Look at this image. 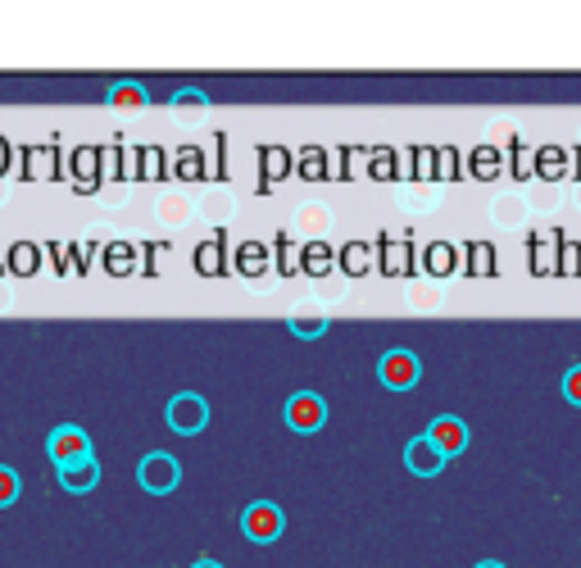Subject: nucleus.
<instances>
[{
    "mask_svg": "<svg viewBox=\"0 0 581 568\" xmlns=\"http://www.w3.org/2000/svg\"><path fill=\"white\" fill-rule=\"evenodd\" d=\"M177 483H182V464H177L169 450H151V455L136 464V487H141V491L169 496Z\"/></svg>",
    "mask_w": 581,
    "mask_h": 568,
    "instance_id": "1",
    "label": "nucleus"
},
{
    "mask_svg": "<svg viewBox=\"0 0 581 568\" xmlns=\"http://www.w3.org/2000/svg\"><path fill=\"white\" fill-rule=\"evenodd\" d=\"M377 377L386 392H414L418 377H422V359L414 351H386L377 359Z\"/></svg>",
    "mask_w": 581,
    "mask_h": 568,
    "instance_id": "2",
    "label": "nucleus"
},
{
    "mask_svg": "<svg viewBox=\"0 0 581 568\" xmlns=\"http://www.w3.org/2000/svg\"><path fill=\"white\" fill-rule=\"evenodd\" d=\"M282 528H286V518H282V509L273 500H255V505L241 509V532H246L251 541H259V546L277 541Z\"/></svg>",
    "mask_w": 581,
    "mask_h": 568,
    "instance_id": "3",
    "label": "nucleus"
},
{
    "mask_svg": "<svg viewBox=\"0 0 581 568\" xmlns=\"http://www.w3.org/2000/svg\"><path fill=\"white\" fill-rule=\"evenodd\" d=\"M205 423H210V405H205V396L182 392V396L169 400V428H173L177 437H196V433H205Z\"/></svg>",
    "mask_w": 581,
    "mask_h": 568,
    "instance_id": "4",
    "label": "nucleus"
},
{
    "mask_svg": "<svg viewBox=\"0 0 581 568\" xmlns=\"http://www.w3.org/2000/svg\"><path fill=\"white\" fill-rule=\"evenodd\" d=\"M323 423H327V400L318 396V392H296V396H290L286 400V428L290 433H318L323 428Z\"/></svg>",
    "mask_w": 581,
    "mask_h": 568,
    "instance_id": "5",
    "label": "nucleus"
},
{
    "mask_svg": "<svg viewBox=\"0 0 581 568\" xmlns=\"http://www.w3.org/2000/svg\"><path fill=\"white\" fill-rule=\"evenodd\" d=\"M69 178H73L78 192H86V196L101 192V182H105L101 146H73V155H69Z\"/></svg>",
    "mask_w": 581,
    "mask_h": 568,
    "instance_id": "6",
    "label": "nucleus"
},
{
    "mask_svg": "<svg viewBox=\"0 0 581 568\" xmlns=\"http://www.w3.org/2000/svg\"><path fill=\"white\" fill-rule=\"evenodd\" d=\"M45 450H51L55 468H69V464H78V459H91V437H86L82 428H73V423H64V428L51 433Z\"/></svg>",
    "mask_w": 581,
    "mask_h": 568,
    "instance_id": "7",
    "label": "nucleus"
},
{
    "mask_svg": "<svg viewBox=\"0 0 581 568\" xmlns=\"http://www.w3.org/2000/svg\"><path fill=\"white\" fill-rule=\"evenodd\" d=\"M427 437H431V446L441 450L446 459H455V455H463V450H468V423H463V418H455V414H441V418H431Z\"/></svg>",
    "mask_w": 581,
    "mask_h": 568,
    "instance_id": "8",
    "label": "nucleus"
},
{
    "mask_svg": "<svg viewBox=\"0 0 581 568\" xmlns=\"http://www.w3.org/2000/svg\"><path fill=\"white\" fill-rule=\"evenodd\" d=\"M296 173V155H290L286 146H259V192H273V186L282 182V178H290Z\"/></svg>",
    "mask_w": 581,
    "mask_h": 568,
    "instance_id": "9",
    "label": "nucleus"
},
{
    "mask_svg": "<svg viewBox=\"0 0 581 568\" xmlns=\"http://www.w3.org/2000/svg\"><path fill=\"white\" fill-rule=\"evenodd\" d=\"M232 273L251 277V282L273 273V242H241L236 255H232Z\"/></svg>",
    "mask_w": 581,
    "mask_h": 568,
    "instance_id": "10",
    "label": "nucleus"
},
{
    "mask_svg": "<svg viewBox=\"0 0 581 568\" xmlns=\"http://www.w3.org/2000/svg\"><path fill=\"white\" fill-rule=\"evenodd\" d=\"M377 273H386V277L414 273V246L396 242V236H377Z\"/></svg>",
    "mask_w": 581,
    "mask_h": 568,
    "instance_id": "11",
    "label": "nucleus"
},
{
    "mask_svg": "<svg viewBox=\"0 0 581 568\" xmlns=\"http://www.w3.org/2000/svg\"><path fill=\"white\" fill-rule=\"evenodd\" d=\"M191 264H196L201 277H227L232 264H227V236H210V242H201L196 251H191Z\"/></svg>",
    "mask_w": 581,
    "mask_h": 568,
    "instance_id": "12",
    "label": "nucleus"
},
{
    "mask_svg": "<svg viewBox=\"0 0 581 568\" xmlns=\"http://www.w3.org/2000/svg\"><path fill=\"white\" fill-rule=\"evenodd\" d=\"M405 464H409V473H418V478H436V473H441L450 459L441 455L431 446V437L422 433V437H414L409 446H405Z\"/></svg>",
    "mask_w": 581,
    "mask_h": 568,
    "instance_id": "13",
    "label": "nucleus"
},
{
    "mask_svg": "<svg viewBox=\"0 0 581 568\" xmlns=\"http://www.w3.org/2000/svg\"><path fill=\"white\" fill-rule=\"evenodd\" d=\"M132 178L136 182H164V178H173V160L160 146H136L132 151Z\"/></svg>",
    "mask_w": 581,
    "mask_h": 568,
    "instance_id": "14",
    "label": "nucleus"
},
{
    "mask_svg": "<svg viewBox=\"0 0 581 568\" xmlns=\"http://www.w3.org/2000/svg\"><path fill=\"white\" fill-rule=\"evenodd\" d=\"M136 255H141V251H136L132 242H110V246H101V268H105L110 277H132V273H145Z\"/></svg>",
    "mask_w": 581,
    "mask_h": 568,
    "instance_id": "15",
    "label": "nucleus"
},
{
    "mask_svg": "<svg viewBox=\"0 0 581 568\" xmlns=\"http://www.w3.org/2000/svg\"><path fill=\"white\" fill-rule=\"evenodd\" d=\"M19 160H23V169H19L23 182H37V178H64V173H69V169H60V164H45V160H55V146H23Z\"/></svg>",
    "mask_w": 581,
    "mask_h": 568,
    "instance_id": "16",
    "label": "nucleus"
},
{
    "mask_svg": "<svg viewBox=\"0 0 581 568\" xmlns=\"http://www.w3.org/2000/svg\"><path fill=\"white\" fill-rule=\"evenodd\" d=\"M95 483H101V459H78V464H69V468H60V487L64 491H73V496H86Z\"/></svg>",
    "mask_w": 581,
    "mask_h": 568,
    "instance_id": "17",
    "label": "nucleus"
},
{
    "mask_svg": "<svg viewBox=\"0 0 581 568\" xmlns=\"http://www.w3.org/2000/svg\"><path fill=\"white\" fill-rule=\"evenodd\" d=\"M173 178H182V182H205V178H214V169L205 164V151H201V146H177V151H173Z\"/></svg>",
    "mask_w": 581,
    "mask_h": 568,
    "instance_id": "18",
    "label": "nucleus"
},
{
    "mask_svg": "<svg viewBox=\"0 0 581 568\" xmlns=\"http://www.w3.org/2000/svg\"><path fill=\"white\" fill-rule=\"evenodd\" d=\"M41 260H45V246H37V242H14V246L6 251V273L32 277V273L41 268Z\"/></svg>",
    "mask_w": 581,
    "mask_h": 568,
    "instance_id": "19",
    "label": "nucleus"
},
{
    "mask_svg": "<svg viewBox=\"0 0 581 568\" xmlns=\"http://www.w3.org/2000/svg\"><path fill=\"white\" fill-rule=\"evenodd\" d=\"M336 268H342V273H350V277H364V273H373V268H377V260H373V246H368V242H346L342 251H336Z\"/></svg>",
    "mask_w": 581,
    "mask_h": 568,
    "instance_id": "20",
    "label": "nucleus"
},
{
    "mask_svg": "<svg viewBox=\"0 0 581 568\" xmlns=\"http://www.w3.org/2000/svg\"><path fill=\"white\" fill-rule=\"evenodd\" d=\"M336 169H332V155L323 151V146H305L300 155H296V178H305V182H327Z\"/></svg>",
    "mask_w": 581,
    "mask_h": 568,
    "instance_id": "21",
    "label": "nucleus"
},
{
    "mask_svg": "<svg viewBox=\"0 0 581 568\" xmlns=\"http://www.w3.org/2000/svg\"><path fill=\"white\" fill-rule=\"evenodd\" d=\"M332 268H336V251H332L327 242H305V246H300V273L327 277Z\"/></svg>",
    "mask_w": 581,
    "mask_h": 568,
    "instance_id": "22",
    "label": "nucleus"
},
{
    "mask_svg": "<svg viewBox=\"0 0 581 568\" xmlns=\"http://www.w3.org/2000/svg\"><path fill=\"white\" fill-rule=\"evenodd\" d=\"M422 268H427L431 277H450V273L459 268V251H455L450 242H431V246L422 251Z\"/></svg>",
    "mask_w": 581,
    "mask_h": 568,
    "instance_id": "23",
    "label": "nucleus"
},
{
    "mask_svg": "<svg viewBox=\"0 0 581 568\" xmlns=\"http://www.w3.org/2000/svg\"><path fill=\"white\" fill-rule=\"evenodd\" d=\"M273 273H282V277L300 273V246H290V232L273 236Z\"/></svg>",
    "mask_w": 581,
    "mask_h": 568,
    "instance_id": "24",
    "label": "nucleus"
},
{
    "mask_svg": "<svg viewBox=\"0 0 581 568\" xmlns=\"http://www.w3.org/2000/svg\"><path fill=\"white\" fill-rule=\"evenodd\" d=\"M105 101H110L114 110H145V105H151V91L136 87V82H114V87L105 91Z\"/></svg>",
    "mask_w": 581,
    "mask_h": 568,
    "instance_id": "25",
    "label": "nucleus"
},
{
    "mask_svg": "<svg viewBox=\"0 0 581 568\" xmlns=\"http://www.w3.org/2000/svg\"><path fill=\"white\" fill-rule=\"evenodd\" d=\"M468 273H477V277H487V273H496V251L487 246V242H472L468 251Z\"/></svg>",
    "mask_w": 581,
    "mask_h": 568,
    "instance_id": "26",
    "label": "nucleus"
},
{
    "mask_svg": "<svg viewBox=\"0 0 581 568\" xmlns=\"http://www.w3.org/2000/svg\"><path fill=\"white\" fill-rule=\"evenodd\" d=\"M286 327H290L296 337H323V333H327V318H323V314H290Z\"/></svg>",
    "mask_w": 581,
    "mask_h": 568,
    "instance_id": "27",
    "label": "nucleus"
},
{
    "mask_svg": "<svg viewBox=\"0 0 581 568\" xmlns=\"http://www.w3.org/2000/svg\"><path fill=\"white\" fill-rule=\"evenodd\" d=\"M496 173H500V151H491V146L472 151V178H496Z\"/></svg>",
    "mask_w": 581,
    "mask_h": 568,
    "instance_id": "28",
    "label": "nucleus"
},
{
    "mask_svg": "<svg viewBox=\"0 0 581 568\" xmlns=\"http://www.w3.org/2000/svg\"><path fill=\"white\" fill-rule=\"evenodd\" d=\"M101 164H105V178H110V182L132 178V173L123 169V146H101Z\"/></svg>",
    "mask_w": 581,
    "mask_h": 568,
    "instance_id": "29",
    "label": "nucleus"
},
{
    "mask_svg": "<svg viewBox=\"0 0 581 568\" xmlns=\"http://www.w3.org/2000/svg\"><path fill=\"white\" fill-rule=\"evenodd\" d=\"M19 500V473L10 464H0V509Z\"/></svg>",
    "mask_w": 581,
    "mask_h": 568,
    "instance_id": "30",
    "label": "nucleus"
},
{
    "mask_svg": "<svg viewBox=\"0 0 581 568\" xmlns=\"http://www.w3.org/2000/svg\"><path fill=\"white\" fill-rule=\"evenodd\" d=\"M373 178H396L400 164H396V151H373V164H368Z\"/></svg>",
    "mask_w": 581,
    "mask_h": 568,
    "instance_id": "31",
    "label": "nucleus"
},
{
    "mask_svg": "<svg viewBox=\"0 0 581 568\" xmlns=\"http://www.w3.org/2000/svg\"><path fill=\"white\" fill-rule=\"evenodd\" d=\"M563 400L581 409V364H572V368L563 373Z\"/></svg>",
    "mask_w": 581,
    "mask_h": 568,
    "instance_id": "32",
    "label": "nucleus"
},
{
    "mask_svg": "<svg viewBox=\"0 0 581 568\" xmlns=\"http://www.w3.org/2000/svg\"><path fill=\"white\" fill-rule=\"evenodd\" d=\"M169 105H173V110H182V105H186V110H205L210 97H205V91H173Z\"/></svg>",
    "mask_w": 581,
    "mask_h": 568,
    "instance_id": "33",
    "label": "nucleus"
},
{
    "mask_svg": "<svg viewBox=\"0 0 581 568\" xmlns=\"http://www.w3.org/2000/svg\"><path fill=\"white\" fill-rule=\"evenodd\" d=\"M160 251H164L160 242H151V246H141V260H145V277H155V273H160V268H155V260H160Z\"/></svg>",
    "mask_w": 581,
    "mask_h": 568,
    "instance_id": "34",
    "label": "nucleus"
},
{
    "mask_svg": "<svg viewBox=\"0 0 581 568\" xmlns=\"http://www.w3.org/2000/svg\"><path fill=\"white\" fill-rule=\"evenodd\" d=\"M10 169H14V146H10L6 136H0V178H6Z\"/></svg>",
    "mask_w": 581,
    "mask_h": 568,
    "instance_id": "35",
    "label": "nucleus"
},
{
    "mask_svg": "<svg viewBox=\"0 0 581 568\" xmlns=\"http://www.w3.org/2000/svg\"><path fill=\"white\" fill-rule=\"evenodd\" d=\"M191 568H223V564H218V559H196Z\"/></svg>",
    "mask_w": 581,
    "mask_h": 568,
    "instance_id": "36",
    "label": "nucleus"
},
{
    "mask_svg": "<svg viewBox=\"0 0 581 568\" xmlns=\"http://www.w3.org/2000/svg\"><path fill=\"white\" fill-rule=\"evenodd\" d=\"M477 568H504V564H500V559H481Z\"/></svg>",
    "mask_w": 581,
    "mask_h": 568,
    "instance_id": "37",
    "label": "nucleus"
}]
</instances>
